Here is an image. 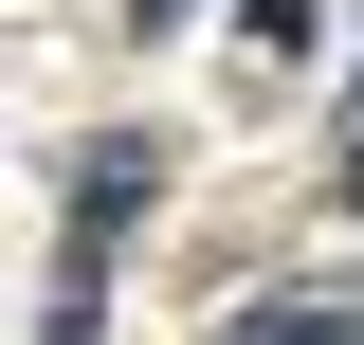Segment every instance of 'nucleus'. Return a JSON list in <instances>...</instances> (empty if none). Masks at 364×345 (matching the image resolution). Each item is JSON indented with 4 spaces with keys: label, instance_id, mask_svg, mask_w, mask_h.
Returning <instances> with one entry per match:
<instances>
[{
    "label": "nucleus",
    "instance_id": "1",
    "mask_svg": "<svg viewBox=\"0 0 364 345\" xmlns=\"http://www.w3.org/2000/svg\"><path fill=\"white\" fill-rule=\"evenodd\" d=\"M146 182H164V164H146V146H91V164H73V291H55V327H109V236H128V218H146Z\"/></svg>",
    "mask_w": 364,
    "mask_h": 345
},
{
    "label": "nucleus",
    "instance_id": "2",
    "mask_svg": "<svg viewBox=\"0 0 364 345\" xmlns=\"http://www.w3.org/2000/svg\"><path fill=\"white\" fill-rule=\"evenodd\" d=\"M237 345H364V291H255Z\"/></svg>",
    "mask_w": 364,
    "mask_h": 345
},
{
    "label": "nucleus",
    "instance_id": "3",
    "mask_svg": "<svg viewBox=\"0 0 364 345\" xmlns=\"http://www.w3.org/2000/svg\"><path fill=\"white\" fill-rule=\"evenodd\" d=\"M128 18H146V37H164V18H200V0H128Z\"/></svg>",
    "mask_w": 364,
    "mask_h": 345
},
{
    "label": "nucleus",
    "instance_id": "4",
    "mask_svg": "<svg viewBox=\"0 0 364 345\" xmlns=\"http://www.w3.org/2000/svg\"><path fill=\"white\" fill-rule=\"evenodd\" d=\"M346 218H364V128H346Z\"/></svg>",
    "mask_w": 364,
    "mask_h": 345
}]
</instances>
